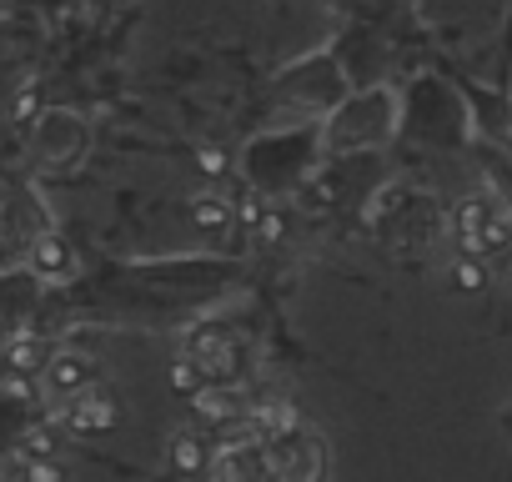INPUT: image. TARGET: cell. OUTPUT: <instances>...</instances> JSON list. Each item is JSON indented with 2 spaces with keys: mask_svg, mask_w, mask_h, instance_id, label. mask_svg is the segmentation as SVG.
<instances>
[{
  "mask_svg": "<svg viewBox=\"0 0 512 482\" xmlns=\"http://www.w3.org/2000/svg\"><path fill=\"white\" fill-rule=\"evenodd\" d=\"M191 221H196L201 231H221V226L231 221V201L216 196V191H196V196H191Z\"/></svg>",
  "mask_w": 512,
  "mask_h": 482,
  "instance_id": "obj_9",
  "label": "cell"
},
{
  "mask_svg": "<svg viewBox=\"0 0 512 482\" xmlns=\"http://www.w3.org/2000/svg\"><path fill=\"white\" fill-rule=\"evenodd\" d=\"M0 482H31V462H6L0 467Z\"/></svg>",
  "mask_w": 512,
  "mask_h": 482,
  "instance_id": "obj_18",
  "label": "cell"
},
{
  "mask_svg": "<svg viewBox=\"0 0 512 482\" xmlns=\"http://www.w3.org/2000/svg\"><path fill=\"white\" fill-rule=\"evenodd\" d=\"M71 267H76V257L66 247V236H56V231H36L31 236V272L41 282H66Z\"/></svg>",
  "mask_w": 512,
  "mask_h": 482,
  "instance_id": "obj_3",
  "label": "cell"
},
{
  "mask_svg": "<svg viewBox=\"0 0 512 482\" xmlns=\"http://www.w3.org/2000/svg\"><path fill=\"white\" fill-rule=\"evenodd\" d=\"M31 462V457H26ZM31 482H66V467L56 462V457H36L31 462Z\"/></svg>",
  "mask_w": 512,
  "mask_h": 482,
  "instance_id": "obj_15",
  "label": "cell"
},
{
  "mask_svg": "<svg viewBox=\"0 0 512 482\" xmlns=\"http://www.w3.org/2000/svg\"><path fill=\"white\" fill-rule=\"evenodd\" d=\"M116 402L106 397V392H76V397H66V427L71 432H111L116 427Z\"/></svg>",
  "mask_w": 512,
  "mask_h": 482,
  "instance_id": "obj_2",
  "label": "cell"
},
{
  "mask_svg": "<svg viewBox=\"0 0 512 482\" xmlns=\"http://www.w3.org/2000/svg\"><path fill=\"white\" fill-rule=\"evenodd\" d=\"M96 372H101V367H96L91 352L66 347V352H51L41 382H46V392H56V397H76V392H86V387L96 382Z\"/></svg>",
  "mask_w": 512,
  "mask_h": 482,
  "instance_id": "obj_1",
  "label": "cell"
},
{
  "mask_svg": "<svg viewBox=\"0 0 512 482\" xmlns=\"http://www.w3.org/2000/svg\"><path fill=\"white\" fill-rule=\"evenodd\" d=\"M196 171H201L206 181H221V176L231 171V156H226L221 146H201V151H196Z\"/></svg>",
  "mask_w": 512,
  "mask_h": 482,
  "instance_id": "obj_12",
  "label": "cell"
},
{
  "mask_svg": "<svg viewBox=\"0 0 512 482\" xmlns=\"http://www.w3.org/2000/svg\"><path fill=\"white\" fill-rule=\"evenodd\" d=\"M487 221H492V206H487V196H467V201L457 206L452 226H457L462 252H472V247H477V236H482V226H487Z\"/></svg>",
  "mask_w": 512,
  "mask_h": 482,
  "instance_id": "obj_8",
  "label": "cell"
},
{
  "mask_svg": "<svg viewBox=\"0 0 512 482\" xmlns=\"http://www.w3.org/2000/svg\"><path fill=\"white\" fill-rule=\"evenodd\" d=\"M201 382H206V377H201V367H196L191 357H176V362H171V387H176V392H186V397H191Z\"/></svg>",
  "mask_w": 512,
  "mask_h": 482,
  "instance_id": "obj_13",
  "label": "cell"
},
{
  "mask_svg": "<svg viewBox=\"0 0 512 482\" xmlns=\"http://www.w3.org/2000/svg\"><path fill=\"white\" fill-rule=\"evenodd\" d=\"M191 407H196V417L201 422H216V427H226L241 407H236V397L226 392V387H211V382H201L196 392H191Z\"/></svg>",
  "mask_w": 512,
  "mask_h": 482,
  "instance_id": "obj_6",
  "label": "cell"
},
{
  "mask_svg": "<svg viewBox=\"0 0 512 482\" xmlns=\"http://www.w3.org/2000/svg\"><path fill=\"white\" fill-rule=\"evenodd\" d=\"M206 462H211V447L201 442V432H176V437H171V467H176L181 477L206 472Z\"/></svg>",
  "mask_w": 512,
  "mask_h": 482,
  "instance_id": "obj_7",
  "label": "cell"
},
{
  "mask_svg": "<svg viewBox=\"0 0 512 482\" xmlns=\"http://www.w3.org/2000/svg\"><path fill=\"white\" fill-rule=\"evenodd\" d=\"M267 206H262V196H241L236 206H231V216L241 221V226H256V216H262Z\"/></svg>",
  "mask_w": 512,
  "mask_h": 482,
  "instance_id": "obj_16",
  "label": "cell"
},
{
  "mask_svg": "<svg viewBox=\"0 0 512 482\" xmlns=\"http://www.w3.org/2000/svg\"><path fill=\"white\" fill-rule=\"evenodd\" d=\"M26 457H31V462H36V457H56V432H51V427H46V432L36 427V432L26 437Z\"/></svg>",
  "mask_w": 512,
  "mask_h": 482,
  "instance_id": "obj_14",
  "label": "cell"
},
{
  "mask_svg": "<svg viewBox=\"0 0 512 482\" xmlns=\"http://www.w3.org/2000/svg\"><path fill=\"white\" fill-rule=\"evenodd\" d=\"M452 287H457V292H482V287H487V267H482V257H472V252L457 257V262H452Z\"/></svg>",
  "mask_w": 512,
  "mask_h": 482,
  "instance_id": "obj_10",
  "label": "cell"
},
{
  "mask_svg": "<svg viewBox=\"0 0 512 482\" xmlns=\"http://www.w3.org/2000/svg\"><path fill=\"white\" fill-rule=\"evenodd\" d=\"M282 236H287V216L277 206H267L262 216H256V241H262V247H277Z\"/></svg>",
  "mask_w": 512,
  "mask_h": 482,
  "instance_id": "obj_11",
  "label": "cell"
},
{
  "mask_svg": "<svg viewBox=\"0 0 512 482\" xmlns=\"http://www.w3.org/2000/svg\"><path fill=\"white\" fill-rule=\"evenodd\" d=\"M36 106H41V96H36V91H21V96H16V121H21V126H26V121H31V111H36Z\"/></svg>",
  "mask_w": 512,
  "mask_h": 482,
  "instance_id": "obj_17",
  "label": "cell"
},
{
  "mask_svg": "<svg viewBox=\"0 0 512 482\" xmlns=\"http://www.w3.org/2000/svg\"><path fill=\"white\" fill-rule=\"evenodd\" d=\"M251 422L262 427V437H267V442H282V437H292V432L302 427V412H297L292 402L272 397V402H262V407L251 412Z\"/></svg>",
  "mask_w": 512,
  "mask_h": 482,
  "instance_id": "obj_5",
  "label": "cell"
},
{
  "mask_svg": "<svg viewBox=\"0 0 512 482\" xmlns=\"http://www.w3.org/2000/svg\"><path fill=\"white\" fill-rule=\"evenodd\" d=\"M0 362H6V372H21V377H41L46 372V362H51V352H46V342L41 337H11L6 342V352H0Z\"/></svg>",
  "mask_w": 512,
  "mask_h": 482,
  "instance_id": "obj_4",
  "label": "cell"
}]
</instances>
